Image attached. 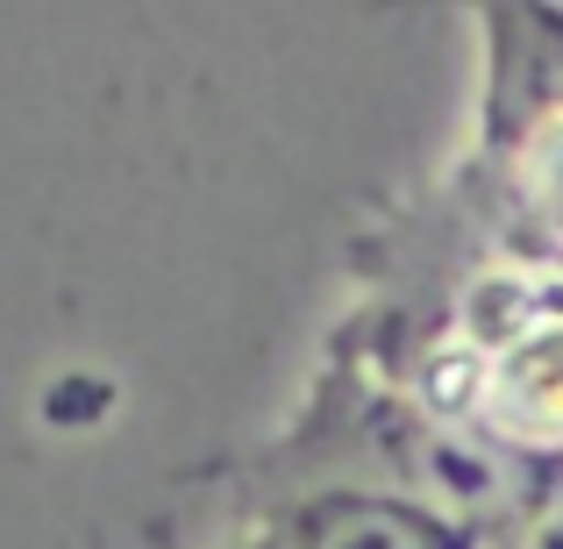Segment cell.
<instances>
[{"mask_svg": "<svg viewBox=\"0 0 563 549\" xmlns=\"http://www.w3.org/2000/svg\"><path fill=\"white\" fill-rule=\"evenodd\" d=\"M186 493L207 499L221 528H250L314 499H357V507L421 514L485 549H521L550 514V471L435 414L350 329H329L278 428L214 464H192Z\"/></svg>", "mask_w": 563, "mask_h": 549, "instance_id": "2", "label": "cell"}, {"mask_svg": "<svg viewBox=\"0 0 563 549\" xmlns=\"http://www.w3.org/2000/svg\"><path fill=\"white\" fill-rule=\"evenodd\" d=\"M221 549H485L456 528H435L421 514L357 507V499H314V507L264 514L250 528H229Z\"/></svg>", "mask_w": 563, "mask_h": 549, "instance_id": "4", "label": "cell"}, {"mask_svg": "<svg viewBox=\"0 0 563 549\" xmlns=\"http://www.w3.org/2000/svg\"><path fill=\"white\" fill-rule=\"evenodd\" d=\"M350 329L407 393L536 471H563V264L514 243L478 193L413 179L343 243Z\"/></svg>", "mask_w": 563, "mask_h": 549, "instance_id": "1", "label": "cell"}, {"mask_svg": "<svg viewBox=\"0 0 563 549\" xmlns=\"http://www.w3.org/2000/svg\"><path fill=\"white\" fill-rule=\"evenodd\" d=\"M485 94L456 179L514 235L563 264V8H478Z\"/></svg>", "mask_w": 563, "mask_h": 549, "instance_id": "3", "label": "cell"}]
</instances>
